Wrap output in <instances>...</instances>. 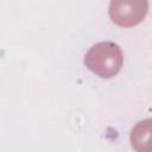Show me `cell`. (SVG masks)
<instances>
[{
  "mask_svg": "<svg viewBox=\"0 0 152 152\" xmlns=\"http://www.w3.org/2000/svg\"><path fill=\"white\" fill-rule=\"evenodd\" d=\"M148 11L146 0H115L109 4L112 21L121 27H132L144 20Z\"/></svg>",
  "mask_w": 152,
  "mask_h": 152,
  "instance_id": "obj_2",
  "label": "cell"
},
{
  "mask_svg": "<svg viewBox=\"0 0 152 152\" xmlns=\"http://www.w3.org/2000/svg\"><path fill=\"white\" fill-rule=\"evenodd\" d=\"M129 140L135 152H152V118L137 122L131 131Z\"/></svg>",
  "mask_w": 152,
  "mask_h": 152,
  "instance_id": "obj_3",
  "label": "cell"
},
{
  "mask_svg": "<svg viewBox=\"0 0 152 152\" xmlns=\"http://www.w3.org/2000/svg\"><path fill=\"white\" fill-rule=\"evenodd\" d=\"M86 66L101 78H112L124 64L121 48L114 42H100L93 45L84 55Z\"/></svg>",
  "mask_w": 152,
  "mask_h": 152,
  "instance_id": "obj_1",
  "label": "cell"
}]
</instances>
